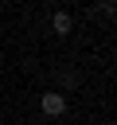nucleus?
<instances>
[{
	"label": "nucleus",
	"mask_w": 117,
	"mask_h": 125,
	"mask_svg": "<svg viewBox=\"0 0 117 125\" xmlns=\"http://www.w3.org/2000/svg\"><path fill=\"white\" fill-rule=\"evenodd\" d=\"M39 109H43L47 117H62V113H66V94H62V90L43 94V98H39Z\"/></svg>",
	"instance_id": "f257e3e1"
},
{
	"label": "nucleus",
	"mask_w": 117,
	"mask_h": 125,
	"mask_svg": "<svg viewBox=\"0 0 117 125\" xmlns=\"http://www.w3.org/2000/svg\"><path fill=\"white\" fill-rule=\"evenodd\" d=\"M51 27H55L58 35H66V31H70L74 23H70V16H66V12H55V16H51Z\"/></svg>",
	"instance_id": "f03ea898"
},
{
	"label": "nucleus",
	"mask_w": 117,
	"mask_h": 125,
	"mask_svg": "<svg viewBox=\"0 0 117 125\" xmlns=\"http://www.w3.org/2000/svg\"><path fill=\"white\" fill-rule=\"evenodd\" d=\"M74 86H78V74L66 70V74H62V90H74Z\"/></svg>",
	"instance_id": "7ed1b4c3"
}]
</instances>
